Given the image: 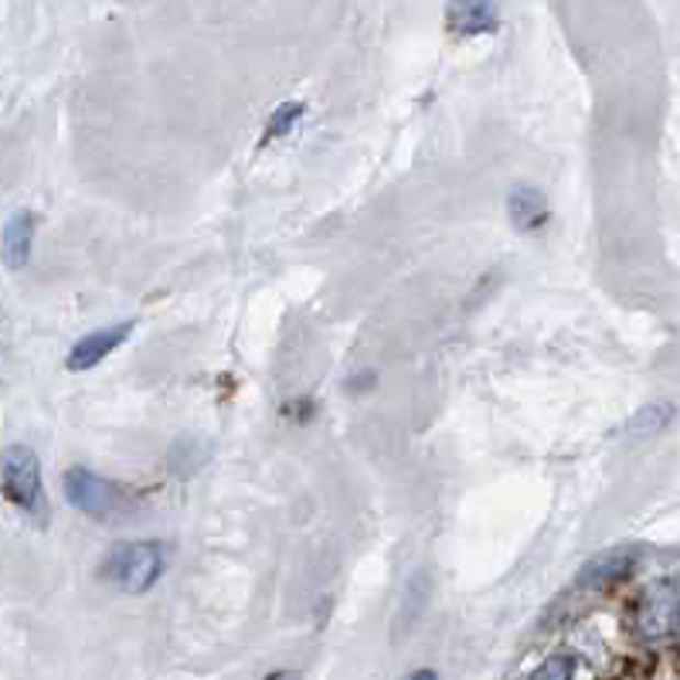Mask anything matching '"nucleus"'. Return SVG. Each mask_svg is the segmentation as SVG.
I'll list each match as a JSON object with an SVG mask.
<instances>
[{
  "mask_svg": "<svg viewBox=\"0 0 680 680\" xmlns=\"http://www.w3.org/2000/svg\"><path fill=\"white\" fill-rule=\"evenodd\" d=\"M167 571V551L160 542H126L99 561V579L126 595L151 592Z\"/></svg>",
  "mask_w": 680,
  "mask_h": 680,
  "instance_id": "f257e3e1",
  "label": "nucleus"
},
{
  "mask_svg": "<svg viewBox=\"0 0 680 680\" xmlns=\"http://www.w3.org/2000/svg\"><path fill=\"white\" fill-rule=\"evenodd\" d=\"M62 493L68 500V508H76L86 517L96 521H110L130 511V497L123 487H116L113 480L99 477L96 470L86 467H71L62 477Z\"/></svg>",
  "mask_w": 680,
  "mask_h": 680,
  "instance_id": "f03ea898",
  "label": "nucleus"
},
{
  "mask_svg": "<svg viewBox=\"0 0 680 680\" xmlns=\"http://www.w3.org/2000/svg\"><path fill=\"white\" fill-rule=\"evenodd\" d=\"M0 490L8 493L11 504L24 514H45V483H42V462L27 446H11L0 456Z\"/></svg>",
  "mask_w": 680,
  "mask_h": 680,
  "instance_id": "7ed1b4c3",
  "label": "nucleus"
},
{
  "mask_svg": "<svg viewBox=\"0 0 680 680\" xmlns=\"http://www.w3.org/2000/svg\"><path fill=\"white\" fill-rule=\"evenodd\" d=\"M636 633L647 643H667L677 636V582L660 579L636 602Z\"/></svg>",
  "mask_w": 680,
  "mask_h": 680,
  "instance_id": "20e7f679",
  "label": "nucleus"
},
{
  "mask_svg": "<svg viewBox=\"0 0 680 680\" xmlns=\"http://www.w3.org/2000/svg\"><path fill=\"white\" fill-rule=\"evenodd\" d=\"M133 334V320H120V324L113 327H99L86 337H79L76 344H71L68 357H65V368L68 371H89L96 368L99 361H105L116 347L126 344V337Z\"/></svg>",
  "mask_w": 680,
  "mask_h": 680,
  "instance_id": "39448f33",
  "label": "nucleus"
},
{
  "mask_svg": "<svg viewBox=\"0 0 680 680\" xmlns=\"http://www.w3.org/2000/svg\"><path fill=\"white\" fill-rule=\"evenodd\" d=\"M639 555H643V551H639L636 545H623V548L602 551V555H595L592 561H586V568L579 571L576 586H579V589H592V592L610 589L613 582H620V579L629 576V571L636 568V561H639Z\"/></svg>",
  "mask_w": 680,
  "mask_h": 680,
  "instance_id": "423d86ee",
  "label": "nucleus"
},
{
  "mask_svg": "<svg viewBox=\"0 0 680 680\" xmlns=\"http://www.w3.org/2000/svg\"><path fill=\"white\" fill-rule=\"evenodd\" d=\"M34 228H38V219L34 211H14L4 232H0V259L11 272H21L31 259V245H34Z\"/></svg>",
  "mask_w": 680,
  "mask_h": 680,
  "instance_id": "0eeeda50",
  "label": "nucleus"
},
{
  "mask_svg": "<svg viewBox=\"0 0 680 680\" xmlns=\"http://www.w3.org/2000/svg\"><path fill=\"white\" fill-rule=\"evenodd\" d=\"M508 214L517 232H542L551 219V208L545 201V194L531 185H517L508 194Z\"/></svg>",
  "mask_w": 680,
  "mask_h": 680,
  "instance_id": "6e6552de",
  "label": "nucleus"
},
{
  "mask_svg": "<svg viewBox=\"0 0 680 680\" xmlns=\"http://www.w3.org/2000/svg\"><path fill=\"white\" fill-rule=\"evenodd\" d=\"M446 21H449V31L473 38V34H490V31H497L500 11H497L493 4H477V0H470V4H449Z\"/></svg>",
  "mask_w": 680,
  "mask_h": 680,
  "instance_id": "1a4fd4ad",
  "label": "nucleus"
},
{
  "mask_svg": "<svg viewBox=\"0 0 680 680\" xmlns=\"http://www.w3.org/2000/svg\"><path fill=\"white\" fill-rule=\"evenodd\" d=\"M303 113H306V105H303V102H297V99L276 105V113H272V116H269V123H266L263 143H272V140L286 136V133H293V126L303 120Z\"/></svg>",
  "mask_w": 680,
  "mask_h": 680,
  "instance_id": "9d476101",
  "label": "nucleus"
},
{
  "mask_svg": "<svg viewBox=\"0 0 680 680\" xmlns=\"http://www.w3.org/2000/svg\"><path fill=\"white\" fill-rule=\"evenodd\" d=\"M571 677H576V660L571 657H548L531 673V680H571Z\"/></svg>",
  "mask_w": 680,
  "mask_h": 680,
  "instance_id": "9b49d317",
  "label": "nucleus"
},
{
  "mask_svg": "<svg viewBox=\"0 0 680 680\" xmlns=\"http://www.w3.org/2000/svg\"><path fill=\"white\" fill-rule=\"evenodd\" d=\"M667 419H670V409H667V405H650L647 412H643V415L633 422V428H639V433H657V428H660Z\"/></svg>",
  "mask_w": 680,
  "mask_h": 680,
  "instance_id": "f8f14e48",
  "label": "nucleus"
},
{
  "mask_svg": "<svg viewBox=\"0 0 680 680\" xmlns=\"http://www.w3.org/2000/svg\"><path fill=\"white\" fill-rule=\"evenodd\" d=\"M405 680H439V673L425 667V670H415V673H409Z\"/></svg>",
  "mask_w": 680,
  "mask_h": 680,
  "instance_id": "ddd939ff",
  "label": "nucleus"
},
{
  "mask_svg": "<svg viewBox=\"0 0 680 680\" xmlns=\"http://www.w3.org/2000/svg\"><path fill=\"white\" fill-rule=\"evenodd\" d=\"M266 680H300V673H290V670H282V673H269Z\"/></svg>",
  "mask_w": 680,
  "mask_h": 680,
  "instance_id": "4468645a",
  "label": "nucleus"
}]
</instances>
